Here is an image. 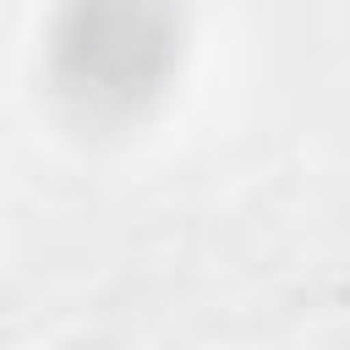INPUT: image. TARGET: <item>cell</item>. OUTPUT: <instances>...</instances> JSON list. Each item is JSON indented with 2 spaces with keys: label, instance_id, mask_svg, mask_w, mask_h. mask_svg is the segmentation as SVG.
Listing matches in <instances>:
<instances>
[{
  "label": "cell",
  "instance_id": "cell-1",
  "mask_svg": "<svg viewBox=\"0 0 350 350\" xmlns=\"http://www.w3.org/2000/svg\"><path fill=\"white\" fill-rule=\"evenodd\" d=\"M175 49L170 0H71L55 33V71L82 109L120 115L170 77Z\"/></svg>",
  "mask_w": 350,
  "mask_h": 350
}]
</instances>
